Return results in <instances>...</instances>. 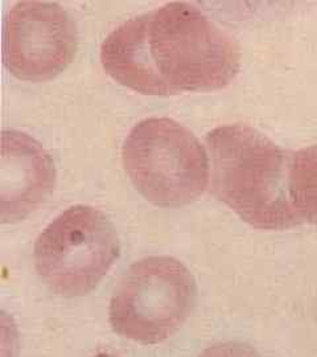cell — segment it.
<instances>
[{"label": "cell", "mask_w": 317, "mask_h": 357, "mask_svg": "<svg viewBox=\"0 0 317 357\" xmlns=\"http://www.w3.org/2000/svg\"><path fill=\"white\" fill-rule=\"evenodd\" d=\"M101 61L123 86L171 96L225 88L240 70L241 54L200 10L172 1L114 29L102 44Z\"/></svg>", "instance_id": "obj_1"}, {"label": "cell", "mask_w": 317, "mask_h": 357, "mask_svg": "<svg viewBox=\"0 0 317 357\" xmlns=\"http://www.w3.org/2000/svg\"><path fill=\"white\" fill-rule=\"evenodd\" d=\"M217 197L256 229L300 225L290 195L291 155L258 130L242 123L206 137Z\"/></svg>", "instance_id": "obj_2"}, {"label": "cell", "mask_w": 317, "mask_h": 357, "mask_svg": "<svg viewBox=\"0 0 317 357\" xmlns=\"http://www.w3.org/2000/svg\"><path fill=\"white\" fill-rule=\"evenodd\" d=\"M122 158L134 187L159 206L190 204L208 185L209 160L203 144L169 118L135 125L123 143Z\"/></svg>", "instance_id": "obj_3"}, {"label": "cell", "mask_w": 317, "mask_h": 357, "mask_svg": "<svg viewBox=\"0 0 317 357\" xmlns=\"http://www.w3.org/2000/svg\"><path fill=\"white\" fill-rule=\"evenodd\" d=\"M196 282L172 257L143 258L125 273L110 302L109 319L118 335L140 344H157L190 318Z\"/></svg>", "instance_id": "obj_4"}, {"label": "cell", "mask_w": 317, "mask_h": 357, "mask_svg": "<svg viewBox=\"0 0 317 357\" xmlns=\"http://www.w3.org/2000/svg\"><path fill=\"white\" fill-rule=\"evenodd\" d=\"M119 240L114 225L101 211L76 205L42 230L35 245V268L53 293L89 294L114 265Z\"/></svg>", "instance_id": "obj_5"}, {"label": "cell", "mask_w": 317, "mask_h": 357, "mask_svg": "<svg viewBox=\"0 0 317 357\" xmlns=\"http://www.w3.org/2000/svg\"><path fill=\"white\" fill-rule=\"evenodd\" d=\"M78 33L70 15L52 1H17L4 31V61L13 76L45 81L72 63Z\"/></svg>", "instance_id": "obj_6"}, {"label": "cell", "mask_w": 317, "mask_h": 357, "mask_svg": "<svg viewBox=\"0 0 317 357\" xmlns=\"http://www.w3.org/2000/svg\"><path fill=\"white\" fill-rule=\"evenodd\" d=\"M56 169L42 146L16 130L1 135L0 208L3 222L24 220L53 191Z\"/></svg>", "instance_id": "obj_7"}, {"label": "cell", "mask_w": 317, "mask_h": 357, "mask_svg": "<svg viewBox=\"0 0 317 357\" xmlns=\"http://www.w3.org/2000/svg\"><path fill=\"white\" fill-rule=\"evenodd\" d=\"M290 195L300 221L317 225V144L292 153Z\"/></svg>", "instance_id": "obj_8"}, {"label": "cell", "mask_w": 317, "mask_h": 357, "mask_svg": "<svg viewBox=\"0 0 317 357\" xmlns=\"http://www.w3.org/2000/svg\"><path fill=\"white\" fill-rule=\"evenodd\" d=\"M199 357H262L250 345L243 343H219L206 348Z\"/></svg>", "instance_id": "obj_9"}, {"label": "cell", "mask_w": 317, "mask_h": 357, "mask_svg": "<svg viewBox=\"0 0 317 357\" xmlns=\"http://www.w3.org/2000/svg\"><path fill=\"white\" fill-rule=\"evenodd\" d=\"M93 357H116L113 356V355H107V354H100V355H95V356Z\"/></svg>", "instance_id": "obj_10"}]
</instances>
